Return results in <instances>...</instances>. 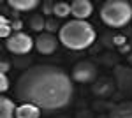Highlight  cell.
Instances as JSON below:
<instances>
[{"label": "cell", "mask_w": 132, "mask_h": 118, "mask_svg": "<svg viewBox=\"0 0 132 118\" xmlns=\"http://www.w3.org/2000/svg\"><path fill=\"white\" fill-rule=\"evenodd\" d=\"M0 90L2 92H7L9 90V78H7V74H2L0 76Z\"/></svg>", "instance_id": "obj_18"}, {"label": "cell", "mask_w": 132, "mask_h": 118, "mask_svg": "<svg viewBox=\"0 0 132 118\" xmlns=\"http://www.w3.org/2000/svg\"><path fill=\"white\" fill-rule=\"evenodd\" d=\"M7 5L18 12H30L35 7H39V0H9Z\"/></svg>", "instance_id": "obj_13"}, {"label": "cell", "mask_w": 132, "mask_h": 118, "mask_svg": "<svg viewBox=\"0 0 132 118\" xmlns=\"http://www.w3.org/2000/svg\"><path fill=\"white\" fill-rule=\"evenodd\" d=\"M58 42H60V39L55 37V34L42 32V34H39V37H35V48L41 55H51L56 51Z\"/></svg>", "instance_id": "obj_7"}, {"label": "cell", "mask_w": 132, "mask_h": 118, "mask_svg": "<svg viewBox=\"0 0 132 118\" xmlns=\"http://www.w3.org/2000/svg\"><path fill=\"white\" fill-rule=\"evenodd\" d=\"M60 23H58V18H48L46 20V32L48 34H55L56 30L60 32Z\"/></svg>", "instance_id": "obj_17"}, {"label": "cell", "mask_w": 132, "mask_h": 118, "mask_svg": "<svg viewBox=\"0 0 132 118\" xmlns=\"http://www.w3.org/2000/svg\"><path fill=\"white\" fill-rule=\"evenodd\" d=\"M122 42H125L123 35H114V44H122Z\"/></svg>", "instance_id": "obj_22"}, {"label": "cell", "mask_w": 132, "mask_h": 118, "mask_svg": "<svg viewBox=\"0 0 132 118\" xmlns=\"http://www.w3.org/2000/svg\"><path fill=\"white\" fill-rule=\"evenodd\" d=\"M16 109L18 106L14 104V100L5 95L0 99V118H16Z\"/></svg>", "instance_id": "obj_12"}, {"label": "cell", "mask_w": 132, "mask_h": 118, "mask_svg": "<svg viewBox=\"0 0 132 118\" xmlns=\"http://www.w3.org/2000/svg\"><path fill=\"white\" fill-rule=\"evenodd\" d=\"M97 65L90 62V60H79L71 70V78L76 83H83V85H93L97 81Z\"/></svg>", "instance_id": "obj_5"}, {"label": "cell", "mask_w": 132, "mask_h": 118, "mask_svg": "<svg viewBox=\"0 0 132 118\" xmlns=\"http://www.w3.org/2000/svg\"><path fill=\"white\" fill-rule=\"evenodd\" d=\"M28 27L34 32H39L42 34V30H46V18L42 14H34L30 20H28Z\"/></svg>", "instance_id": "obj_14"}, {"label": "cell", "mask_w": 132, "mask_h": 118, "mask_svg": "<svg viewBox=\"0 0 132 118\" xmlns=\"http://www.w3.org/2000/svg\"><path fill=\"white\" fill-rule=\"evenodd\" d=\"M42 7H44V14H53V11H55V4L53 2H44L42 4Z\"/></svg>", "instance_id": "obj_19"}, {"label": "cell", "mask_w": 132, "mask_h": 118, "mask_svg": "<svg viewBox=\"0 0 132 118\" xmlns=\"http://www.w3.org/2000/svg\"><path fill=\"white\" fill-rule=\"evenodd\" d=\"M53 14L60 20V18H67L69 14H72V9H71V4H67V2H56L55 4V11H53Z\"/></svg>", "instance_id": "obj_15"}, {"label": "cell", "mask_w": 132, "mask_h": 118, "mask_svg": "<svg viewBox=\"0 0 132 118\" xmlns=\"http://www.w3.org/2000/svg\"><path fill=\"white\" fill-rule=\"evenodd\" d=\"M71 9H72V16L76 20L86 21V18L92 16V12H93V5H92L90 0H74L71 4Z\"/></svg>", "instance_id": "obj_9"}, {"label": "cell", "mask_w": 132, "mask_h": 118, "mask_svg": "<svg viewBox=\"0 0 132 118\" xmlns=\"http://www.w3.org/2000/svg\"><path fill=\"white\" fill-rule=\"evenodd\" d=\"M101 20L111 28H122L132 20V5L127 0H108L101 7Z\"/></svg>", "instance_id": "obj_3"}, {"label": "cell", "mask_w": 132, "mask_h": 118, "mask_svg": "<svg viewBox=\"0 0 132 118\" xmlns=\"http://www.w3.org/2000/svg\"><path fill=\"white\" fill-rule=\"evenodd\" d=\"M116 90V83L111 78H99L93 85H92V92L93 95L99 99H109Z\"/></svg>", "instance_id": "obj_8"}, {"label": "cell", "mask_w": 132, "mask_h": 118, "mask_svg": "<svg viewBox=\"0 0 132 118\" xmlns=\"http://www.w3.org/2000/svg\"><path fill=\"white\" fill-rule=\"evenodd\" d=\"M95 28L92 27L88 21L81 20H71L62 25L58 32V39L67 49L72 51H81V49L90 48L95 42Z\"/></svg>", "instance_id": "obj_2"}, {"label": "cell", "mask_w": 132, "mask_h": 118, "mask_svg": "<svg viewBox=\"0 0 132 118\" xmlns=\"http://www.w3.org/2000/svg\"><path fill=\"white\" fill-rule=\"evenodd\" d=\"M42 109L37 108L35 104H28V102H21L18 109H16V118H41Z\"/></svg>", "instance_id": "obj_11"}, {"label": "cell", "mask_w": 132, "mask_h": 118, "mask_svg": "<svg viewBox=\"0 0 132 118\" xmlns=\"http://www.w3.org/2000/svg\"><path fill=\"white\" fill-rule=\"evenodd\" d=\"M35 46V41L25 32H12L9 39H5V48L16 57H25Z\"/></svg>", "instance_id": "obj_4"}, {"label": "cell", "mask_w": 132, "mask_h": 118, "mask_svg": "<svg viewBox=\"0 0 132 118\" xmlns=\"http://www.w3.org/2000/svg\"><path fill=\"white\" fill-rule=\"evenodd\" d=\"M0 35H2L4 39H9L11 35H12V23H11L5 16L0 18Z\"/></svg>", "instance_id": "obj_16"}, {"label": "cell", "mask_w": 132, "mask_h": 118, "mask_svg": "<svg viewBox=\"0 0 132 118\" xmlns=\"http://www.w3.org/2000/svg\"><path fill=\"white\" fill-rule=\"evenodd\" d=\"M21 27H23V21L21 20H14L12 21V30H14V32H21Z\"/></svg>", "instance_id": "obj_20"}, {"label": "cell", "mask_w": 132, "mask_h": 118, "mask_svg": "<svg viewBox=\"0 0 132 118\" xmlns=\"http://www.w3.org/2000/svg\"><path fill=\"white\" fill-rule=\"evenodd\" d=\"M11 64L7 62V60H2V74H7V70H9Z\"/></svg>", "instance_id": "obj_21"}, {"label": "cell", "mask_w": 132, "mask_h": 118, "mask_svg": "<svg viewBox=\"0 0 132 118\" xmlns=\"http://www.w3.org/2000/svg\"><path fill=\"white\" fill-rule=\"evenodd\" d=\"M14 95L20 102L35 104L42 111H60L74 97L72 78L58 65H30L20 74L14 85Z\"/></svg>", "instance_id": "obj_1"}, {"label": "cell", "mask_w": 132, "mask_h": 118, "mask_svg": "<svg viewBox=\"0 0 132 118\" xmlns=\"http://www.w3.org/2000/svg\"><path fill=\"white\" fill-rule=\"evenodd\" d=\"M109 118H132V100L114 104L109 111Z\"/></svg>", "instance_id": "obj_10"}, {"label": "cell", "mask_w": 132, "mask_h": 118, "mask_svg": "<svg viewBox=\"0 0 132 118\" xmlns=\"http://www.w3.org/2000/svg\"><path fill=\"white\" fill-rule=\"evenodd\" d=\"M129 62H130V65H132V53L129 55Z\"/></svg>", "instance_id": "obj_23"}, {"label": "cell", "mask_w": 132, "mask_h": 118, "mask_svg": "<svg viewBox=\"0 0 132 118\" xmlns=\"http://www.w3.org/2000/svg\"><path fill=\"white\" fill-rule=\"evenodd\" d=\"M113 79H114L118 90H122L125 93H132V67L130 65H114Z\"/></svg>", "instance_id": "obj_6"}]
</instances>
